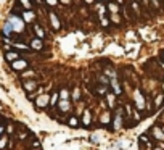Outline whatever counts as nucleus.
I'll use <instances>...</instances> for the list:
<instances>
[{"instance_id":"nucleus-1","label":"nucleus","mask_w":164,"mask_h":150,"mask_svg":"<svg viewBox=\"0 0 164 150\" xmlns=\"http://www.w3.org/2000/svg\"><path fill=\"white\" fill-rule=\"evenodd\" d=\"M111 124H113V131H119L124 128L125 124V116H124V111H122V107H118L114 110V116L111 118Z\"/></svg>"},{"instance_id":"nucleus-2","label":"nucleus","mask_w":164,"mask_h":150,"mask_svg":"<svg viewBox=\"0 0 164 150\" xmlns=\"http://www.w3.org/2000/svg\"><path fill=\"white\" fill-rule=\"evenodd\" d=\"M134 105H135V110H138V111H143L145 107H147V98H145L143 92L140 89L134 91Z\"/></svg>"},{"instance_id":"nucleus-3","label":"nucleus","mask_w":164,"mask_h":150,"mask_svg":"<svg viewBox=\"0 0 164 150\" xmlns=\"http://www.w3.org/2000/svg\"><path fill=\"white\" fill-rule=\"evenodd\" d=\"M8 23L11 24L13 27V32H23L24 31V20H23L21 16H18V15H11L10 18H8Z\"/></svg>"},{"instance_id":"nucleus-4","label":"nucleus","mask_w":164,"mask_h":150,"mask_svg":"<svg viewBox=\"0 0 164 150\" xmlns=\"http://www.w3.org/2000/svg\"><path fill=\"white\" fill-rule=\"evenodd\" d=\"M36 108L37 110H45L50 107V95L48 94H40L39 97L36 98Z\"/></svg>"},{"instance_id":"nucleus-5","label":"nucleus","mask_w":164,"mask_h":150,"mask_svg":"<svg viewBox=\"0 0 164 150\" xmlns=\"http://www.w3.org/2000/svg\"><path fill=\"white\" fill-rule=\"evenodd\" d=\"M48 20H50V24H51V27H53L55 31L61 29V23H60V18L57 16V13H55V11L48 13Z\"/></svg>"},{"instance_id":"nucleus-6","label":"nucleus","mask_w":164,"mask_h":150,"mask_svg":"<svg viewBox=\"0 0 164 150\" xmlns=\"http://www.w3.org/2000/svg\"><path fill=\"white\" fill-rule=\"evenodd\" d=\"M150 134L153 136V139L159 140V142H164V132H162V128H159V126H153V128L150 129Z\"/></svg>"},{"instance_id":"nucleus-7","label":"nucleus","mask_w":164,"mask_h":150,"mask_svg":"<svg viewBox=\"0 0 164 150\" xmlns=\"http://www.w3.org/2000/svg\"><path fill=\"white\" fill-rule=\"evenodd\" d=\"M27 66H29V63H27V60H24V58H18L16 62H13L11 63V68L15 69V71H23V69H26Z\"/></svg>"},{"instance_id":"nucleus-8","label":"nucleus","mask_w":164,"mask_h":150,"mask_svg":"<svg viewBox=\"0 0 164 150\" xmlns=\"http://www.w3.org/2000/svg\"><path fill=\"white\" fill-rule=\"evenodd\" d=\"M110 86H111V89H113V94H116V95H121V94H122V87H121L118 78H111L110 79Z\"/></svg>"},{"instance_id":"nucleus-9","label":"nucleus","mask_w":164,"mask_h":150,"mask_svg":"<svg viewBox=\"0 0 164 150\" xmlns=\"http://www.w3.org/2000/svg\"><path fill=\"white\" fill-rule=\"evenodd\" d=\"M82 124H84V128H88L92 124V110L85 108L82 111Z\"/></svg>"},{"instance_id":"nucleus-10","label":"nucleus","mask_w":164,"mask_h":150,"mask_svg":"<svg viewBox=\"0 0 164 150\" xmlns=\"http://www.w3.org/2000/svg\"><path fill=\"white\" fill-rule=\"evenodd\" d=\"M23 87H24V91L27 94H31V92H34L37 87H39V84H37L36 79H31V81H24V84H23Z\"/></svg>"},{"instance_id":"nucleus-11","label":"nucleus","mask_w":164,"mask_h":150,"mask_svg":"<svg viewBox=\"0 0 164 150\" xmlns=\"http://www.w3.org/2000/svg\"><path fill=\"white\" fill-rule=\"evenodd\" d=\"M57 107L60 113H68V111H71V100H60Z\"/></svg>"},{"instance_id":"nucleus-12","label":"nucleus","mask_w":164,"mask_h":150,"mask_svg":"<svg viewBox=\"0 0 164 150\" xmlns=\"http://www.w3.org/2000/svg\"><path fill=\"white\" fill-rule=\"evenodd\" d=\"M21 18L24 20V23H34L36 21V13L32 10H24L21 13Z\"/></svg>"},{"instance_id":"nucleus-13","label":"nucleus","mask_w":164,"mask_h":150,"mask_svg":"<svg viewBox=\"0 0 164 150\" xmlns=\"http://www.w3.org/2000/svg\"><path fill=\"white\" fill-rule=\"evenodd\" d=\"M31 49L32 50H37V52H40L42 49H44V42H42V39H32L31 40Z\"/></svg>"},{"instance_id":"nucleus-14","label":"nucleus","mask_w":164,"mask_h":150,"mask_svg":"<svg viewBox=\"0 0 164 150\" xmlns=\"http://www.w3.org/2000/svg\"><path fill=\"white\" fill-rule=\"evenodd\" d=\"M116 94H111V92H108L106 95H105V98H106V102H108V107H110V108H114L116 107Z\"/></svg>"},{"instance_id":"nucleus-15","label":"nucleus","mask_w":164,"mask_h":150,"mask_svg":"<svg viewBox=\"0 0 164 150\" xmlns=\"http://www.w3.org/2000/svg\"><path fill=\"white\" fill-rule=\"evenodd\" d=\"M66 123H68V126H69V128H74V129H76V128H79V124H81V123H79V118H77L76 115H71V116H69Z\"/></svg>"},{"instance_id":"nucleus-16","label":"nucleus","mask_w":164,"mask_h":150,"mask_svg":"<svg viewBox=\"0 0 164 150\" xmlns=\"http://www.w3.org/2000/svg\"><path fill=\"white\" fill-rule=\"evenodd\" d=\"M58 94H60V100H69L71 98V92L68 91V87H61Z\"/></svg>"},{"instance_id":"nucleus-17","label":"nucleus","mask_w":164,"mask_h":150,"mask_svg":"<svg viewBox=\"0 0 164 150\" xmlns=\"http://www.w3.org/2000/svg\"><path fill=\"white\" fill-rule=\"evenodd\" d=\"M34 32H36L37 39H44V37H45V31H44V27H42L40 24H37V23H34Z\"/></svg>"},{"instance_id":"nucleus-18","label":"nucleus","mask_w":164,"mask_h":150,"mask_svg":"<svg viewBox=\"0 0 164 150\" xmlns=\"http://www.w3.org/2000/svg\"><path fill=\"white\" fill-rule=\"evenodd\" d=\"M130 10L135 16H140L142 15V10H140V5H138V0H134L132 3H130Z\"/></svg>"},{"instance_id":"nucleus-19","label":"nucleus","mask_w":164,"mask_h":150,"mask_svg":"<svg viewBox=\"0 0 164 150\" xmlns=\"http://www.w3.org/2000/svg\"><path fill=\"white\" fill-rule=\"evenodd\" d=\"M106 10L111 11L113 15H118V13H119V5H118L116 2H110V3L106 5Z\"/></svg>"},{"instance_id":"nucleus-20","label":"nucleus","mask_w":164,"mask_h":150,"mask_svg":"<svg viewBox=\"0 0 164 150\" xmlns=\"http://www.w3.org/2000/svg\"><path fill=\"white\" fill-rule=\"evenodd\" d=\"M18 58H20V53H18V52H7L5 53V60H7V62H10V63L16 62Z\"/></svg>"},{"instance_id":"nucleus-21","label":"nucleus","mask_w":164,"mask_h":150,"mask_svg":"<svg viewBox=\"0 0 164 150\" xmlns=\"http://www.w3.org/2000/svg\"><path fill=\"white\" fill-rule=\"evenodd\" d=\"M58 102H60V94H58V91H55L50 95V107H57Z\"/></svg>"},{"instance_id":"nucleus-22","label":"nucleus","mask_w":164,"mask_h":150,"mask_svg":"<svg viewBox=\"0 0 164 150\" xmlns=\"http://www.w3.org/2000/svg\"><path fill=\"white\" fill-rule=\"evenodd\" d=\"M162 102H164V94H159V95L154 97V110H159V108H161Z\"/></svg>"},{"instance_id":"nucleus-23","label":"nucleus","mask_w":164,"mask_h":150,"mask_svg":"<svg viewBox=\"0 0 164 150\" xmlns=\"http://www.w3.org/2000/svg\"><path fill=\"white\" fill-rule=\"evenodd\" d=\"M2 32H3V36L5 37H10L11 36V32H13V27H11V24L10 23H5V24H3V29H2Z\"/></svg>"},{"instance_id":"nucleus-24","label":"nucleus","mask_w":164,"mask_h":150,"mask_svg":"<svg viewBox=\"0 0 164 150\" xmlns=\"http://www.w3.org/2000/svg\"><path fill=\"white\" fill-rule=\"evenodd\" d=\"M71 98H74V102H79V100H81V89H79V87H74L73 92H71Z\"/></svg>"},{"instance_id":"nucleus-25","label":"nucleus","mask_w":164,"mask_h":150,"mask_svg":"<svg viewBox=\"0 0 164 150\" xmlns=\"http://www.w3.org/2000/svg\"><path fill=\"white\" fill-rule=\"evenodd\" d=\"M18 139H20V140L27 139V131H26V128H21V126H20V131H18Z\"/></svg>"},{"instance_id":"nucleus-26","label":"nucleus","mask_w":164,"mask_h":150,"mask_svg":"<svg viewBox=\"0 0 164 150\" xmlns=\"http://www.w3.org/2000/svg\"><path fill=\"white\" fill-rule=\"evenodd\" d=\"M110 118H111V111H105L101 115V123L103 124H110Z\"/></svg>"},{"instance_id":"nucleus-27","label":"nucleus","mask_w":164,"mask_h":150,"mask_svg":"<svg viewBox=\"0 0 164 150\" xmlns=\"http://www.w3.org/2000/svg\"><path fill=\"white\" fill-rule=\"evenodd\" d=\"M20 3L23 5L24 10H32V2L31 0H20Z\"/></svg>"},{"instance_id":"nucleus-28","label":"nucleus","mask_w":164,"mask_h":150,"mask_svg":"<svg viewBox=\"0 0 164 150\" xmlns=\"http://www.w3.org/2000/svg\"><path fill=\"white\" fill-rule=\"evenodd\" d=\"M8 144V137L7 136H0V150H3Z\"/></svg>"},{"instance_id":"nucleus-29","label":"nucleus","mask_w":164,"mask_h":150,"mask_svg":"<svg viewBox=\"0 0 164 150\" xmlns=\"http://www.w3.org/2000/svg\"><path fill=\"white\" fill-rule=\"evenodd\" d=\"M105 11H106V7L101 5V3H98V5H97V13L103 16V15H105Z\"/></svg>"},{"instance_id":"nucleus-30","label":"nucleus","mask_w":164,"mask_h":150,"mask_svg":"<svg viewBox=\"0 0 164 150\" xmlns=\"http://www.w3.org/2000/svg\"><path fill=\"white\" fill-rule=\"evenodd\" d=\"M150 5H151V8H154V10H159L161 3H159V0H150Z\"/></svg>"},{"instance_id":"nucleus-31","label":"nucleus","mask_w":164,"mask_h":150,"mask_svg":"<svg viewBox=\"0 0 164 150\" xmlns=\"http://www.w3.org/2000/svg\"><path fill=\"white\" fill-rule=\"evenodd\" d=\"M45 2H47V5H50L51 8H55V7H57V3H58V0H45Z\"/></svg>"},{"instance_id":"nucleus-32","label":"nucleus","mask_w":164,"mask_h":150,"mask_svg":"<svg viewBox=\"0 0 164 150\" xmlns=\"http://www.w3.org/2000/svg\"><path fill=\"white\" fill-rule=\"evenodd\" d=\"M15 47H16L18 50H27V49H29V47L24 45V44H15Z\"/></svg>"},{"instance_id":"nucleus-33","label":"nucleus","mask_w":164,"mask_h":150,"mask_svg":"<svg viewBox=\"0 0 164 150\" xmlns=\"http://www.w3.org/2000/svg\"><path fill=\"white\" fill-rule=\"evenodd\" d=\"M111 20H113V21L116 23V24H118V23H121V21H119V16H118V15H114V16H111Z\"/></svg>"},{"instance_id":"nucleus-34","label":"nucleus","mask_w":164,"mask_h":150,"mask_svg":"<svg viewBox=\"0 0 164 150\" xmlns=\"http://www.w3.org/2000/svg\"><path fill=\"white\" fill-rule=\"evenodd\" d=\"M101 26H108V20H106V18H103V20H101Z\"/></svg>"},{"instance_id":"nucleus-35","label":"nucleus","mask_w":164,"mask_h":150,"mask_svg":"<svg viewBox=\"0 0 164 150\" xmlns=\"http://www.w3.org/2000/svg\"><path fill=\"white\" fill-rule=\"evenodd\" d=\"M58 2H61V3H64V5H69V3H71V0H58Z\"/></svg>"},{"instance_id":"nucleus-36","label":"nucleus","mask_w":164,"mask_h":150,"mask_svg":"<svg viewBox=\"0 0 164 150\" xmlns=\"http://www.w3.org/2000/svg\"><path fill=\"white\" fill-rule=\"evenodd\" d=\"M84 2H85V3H88V5H90V3H93V2H95V0H84Z\"/></svg>"},{"instance_id":"nucleus-37","label":"nucleus","mask_w":164,"mask_h":150,"mask_svg":"<svg viewBox=\"0 0 164 150\" xmlns=\"http://www.w3.org/2000/svg\"><path fill=\"white\" fill-rule=\"evenodd\" d=\"M2 132H3V126L0 124V136H2Z\"/></svg>"},{"instance_id":"nucleus-38","label":"nucleus","mask_w":164,"mask_h":150,"mask_svg":"<svg viewBox=\"0 0 164 150\" xmlns=\"http://www.w3.org/2000/svg\"><path fill=\"white\" fill-rule=\"evenodd\" d=\"M161 58H162V62H164V52L161 53Z\"/></svg>"},{"instance_id":"nucleus-39","label":"nucleus","mask_w":164,"mask_h":150,"mask_svg":"<svg viewBox=\"0 0 164 150\" xmlns=\"http://www.w3.org/2000/svg\"><path fill=\"white\" fill-rule=\"evenodd\" d=\"M97 2H100V3H101V2H105V0H97Z\"/></svg>"},{"instance_id":"nucleus-40","label":"nucleus","mask_w":164,"mask_h":150,"mask_svg":"<svg viewBox=\"0 0 164 150\" xmlns=\"http://www.w3.org/2000/svg\"><path fill=\"white\" fill-rule=\"evenodd\" d=\"M31 150H40V148H31Z\"/></svg>"},{"instance_id":"nucleus-41","label":"nucleus","mask_w":164,"mask_h":150,"mask_svg":"<svg viewBox=\"0 0 164 150\" xmlns=\"http://www.w3.org/2000/svg\"><path fill=\"white\" fill-rule=\"evenodd\" d=\"M162 91H164V81H162Z\"/></svg>"},{"instance_id":"nucleus-42","label":"nucleus","mask_w":164,"mask_h":150,"mask_svg":"<svg viewBox=\"0 0 164 150\" xmlns=\"http://www.w3.org/2000/svg\"><path fill=\"white\" fill-rule=\"evenodd\" d=\"M162 132H164V126H162Z\"/></svg>"},{"instance_id":"nucleus-43","label":"nucleus","mask_w":164,"mask_h":150,"mask_svg":"<svg viewBox=\"0 0 164 150\" xmlns=\"http://www.w3.org/2000/svg\"><path fill=\"white\" fill-rule=\"evenodd\" d=\"M36 2H40V0H36Z\"/></svg>"}]
</instances>
